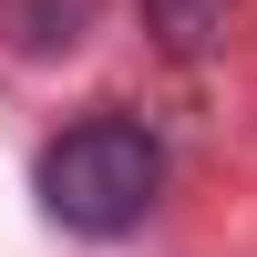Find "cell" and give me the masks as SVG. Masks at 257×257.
Instances as JSON below:
<instances>
[{
  "label": "cell",
  "mask_w": 257,
  "mask_h": 257,
  "mask_svg": "<svg viewBox=\"0 0 257 257\" xmlns=\"http://www.w3.org/2000/svg\"><path fill=\"white\" fill-rule=\"evenodd\" d=\"M155 196H165V144L134 113H82L72 134L41 144V206L72 237H123V226H144Z\"/></svg>",
  "instance_id": "cell-1"
},
{
  "label": "cell",
  "mask_w": 257,
  "mask_h": 257,
  "mask_svg": "<svg viewBox=\"0 0 257 257\" xmlns=\"http://www.w3.org/2000/svg\"><path fill=\"white\" fill-rule=\"evenodd\" d=\"M93 11L103 0H0V41H11L21 62H52V52H72V41L93 31Z\"/></svg>",
  "instance_id": "cell-2"
},
{
  "label": "cell",
  "mask_w": 257,
  "mask_h": 257,
  "mask_svg": "<svg viewBox=\"0 0 257 257\" xmlns=\"http://www.w3.org/2000/svg\"><path fill=\"white\" fill-rule=\"evenodd\" d=\"M144 31H155L165 52H206V31H216V0H144Z\"/></svg>",
  "instance_id": "cell-3"
}]
</instances>
